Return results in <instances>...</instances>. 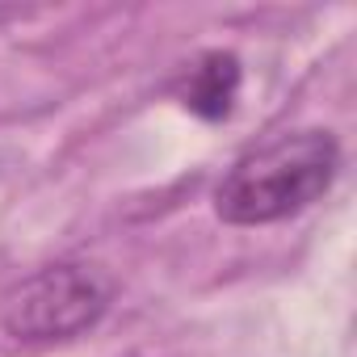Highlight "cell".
I'll return each instance as SVG.
<instances>
[{"label":"cell","instance_id":"cell-1","mask_svg":"<svg viewBox=\"0 0 357 357\" xmlns=\"http://www.w3.org/2000/svg\"><path fill=\"white\" fill-rule=\"evenodd\" d=\"M340 172V143L332 130L307 126L278 135L244 155L215 190V215L231 227L282 223L319 202Z\"/></svg>","mask_w":357,"mask_h":357},{"label":"cell","instance_id":"cell-2","mask_svg":"<svg viewBox=\"0 0 357 357\" xmlns=\"http://www.w3.org/2000/svg\"><path fill=\"white\" fill-rule=\"evenodd\" d=\"M109 303L114 286L97 265L63 261L22 282L0 311V324L22 344H63L97 328Z\"/></svg>","mask_w":357,"mask_h":357},{"label":"cell","instance_id":"cell-3","mask_svg":"<svg viewBox=\"0 0 357 357\" xmlns=\"http://www.w3.org/2000/svg\"><path fill=\"white\" fill-rule=\"evenodd\" d=\"M240 84H244V68L231 51H206L198 63L185 68V76L176 80V101H181L190 114L206 118V122H219L236 109V97H240Z\"/></svg>","mask_w":357,"mask_h":357}]
</instances>
